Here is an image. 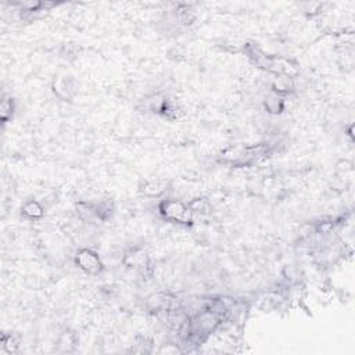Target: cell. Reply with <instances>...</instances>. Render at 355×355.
Instances as JSON below:
<instances>
[{"mask_svg":"<svg viewBox=\"0 0 355 355\" xmlns=\"http://www.w3.org/2000/svg\"><path fill=\"white\" fill-rule=\"evenodd\" d=\"M79 264H81L82 268H85V269H88L89 272H93V269L96 268L99 269V261H97L96 255L95 254H92V252L89 251H82L79 252Z\"/></svg>","mask_w":355,"mask_h":355,"instance_id":"obj_1","label":"cell"}]
</instances>
